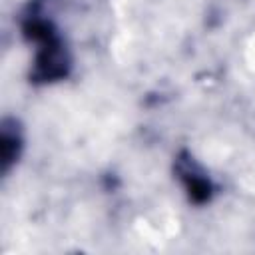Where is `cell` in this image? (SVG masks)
<instances>
[{"instance_id":"1","label":"cell","mask_w":255,"mask_h":255,"mask_svg":"<svg viewBox=\"0 0 255 255\" xmlns=\"http://www.w3.org/2000/svg\"><path fill=\"white\" fill-rule=\"evenodd\" d=\"M22 30H24V36L36 44L34 66L30 72L32 82L52 84V82L64 80L70 74L72 60L54 22L50 18L40 16L38 12H32L24 18Z\"/></svg>"},{"instance_id":"2","label":"cell","mask_w":255,"mask_h":255,"mask_svg":"<svg viewBox=\"0 0 255 255\" xmlns=\"http://www.w3.org/2000/svg\"><path fill=\"white\" fill-rule=\"evenodd\" d=\"M177 173H179V179L189 195V199L197 205L201 203H207L213 195V185L209 181V177L195 165L193 157L187 155V153H181L177 157Z\"/></svg>"},{"instance_id":"3","label":"cell","mask_w":255,"mask_h":255,"mask_svg":"<svg viewBox=\"0 0 255 255\" xmlns=\"http://www.w3.org/2000/svg\"><path fill=\"white\" fill-rule=\"evenodd\" d=\"M22 151V133L16 124V120H4L0 128V165L2 173H8V169L18 161Z\"/></svg>"}]
</instances>
